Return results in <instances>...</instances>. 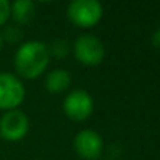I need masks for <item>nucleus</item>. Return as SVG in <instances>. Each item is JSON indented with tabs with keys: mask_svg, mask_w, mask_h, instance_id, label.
I'll return each mask as SVG.
<instances>
[{
	"mask_svg": "<svg viewBox=\"0 0 160 160\" xmlns=\"http://www.w3.org/2000/svg\"><path fill=\"white\" fill-rule=\"evenodd\" d=\"M51 61L49 48L41 41H27L14 55V68L21 78L34 80L42 75Z\"/></svg>",
	"mask_w": 160,
	"mask_h": 160,
	"instance_id": "nucleus-1",
	"label": "nucleus"
},
{
	"mask_svg": "<svg viewBox=\"0 0 160 160\" xmlns=\"http://www.w3.org/2000/svg\"><path fill=\"white\" fill-rule=\"evenodd\" d=\"M102 4L98 0H73L68 4L66 16L80 28H91L102 18Z\"/></svg>",
	"mask_w": 160,
	"mask_h": 160,
	"instance_id": "nucleus-2",
	"label": "nucleus"
},
{
	"mask_svg": "<svg viewBox=\"0 0 160 160\" xmlns=\"http://www.w3.org/2000/svg\"><path fill=\"white\" fill-rule=\"evenodd\" d=\"M73 55L82 65L97 66L105 58V47L98 37L93 34H83L73 44Z\"/></svg>",
	"mask_w": 160,
	"mask_h": 160,
	"instance_id": "nucleus-3",
	"label": "nucleus"
},
{
	"mask_svg": "<svg viewBox=\"0 0 160 160\" xmlns=\"http://www.w3.org/2000/svg\"><path fill=\"white\" fill-rule=\"evenodd\" d=\"M94 111V100L83 88H76L68 93L63 100V112L72 121H86Z\"/></svg>",
	"mask_w": 160,
	"mask_h": 160,
	"instance_id": "nucleus-4",
	"label": "nucleus"
},
{
	"mask_svg": "<svg viewBox=\"0 0 160 160\" xmlns=\"http://www.w3.org/2000/svg\"><path fill=\"white\" fill-rule=\"evenodd\" d=\"M25 98V87L17 76L0 73V110H17Z\"/></svg>",
	"mask_w": 160,
	"mask_h": 160,
	"instance_id": "nucleus-5",
	"label": "nucleus"
},
{
	"mask_svg": "<svg viewBox=\"0 0 160 160\" xmlns=\"http://www.w3.org/2000/svg\"><path fill=\"white\" fill-rule=\"evenodd\" d=\"M30 129V119L21 110L6 111L0 118V138L8 142H18Z\"/></svg>",
	"mask_w": 160,
	"mask_h": 160,
	"instance_id": "nucleus-6",
	"label": "nucleus"
},
{
	"mask_svg": "<svg viewBox=\"0 0 160 160\" xmlns=\"http://www.w3.org/2000/svg\"><path fill=\"white\" fill-rule=\"evenodd\" d=\"M73 148L83 160H98L104 150V141L96 131L82 129L73 139Z\"/></svg>",
	"mask_w": 160,
	"mask_h": 160,
	"instance_id": "nucleus-7",
	"label": "nucleus"
},
{
	"mask_svg": "<svg viewBox=\"0 0 160 160\" xmlns=\"http://www.w3.org/2000/svg\"><path fill=\"white\" fill-rule=\"evenodd\" d=\"M72 76L65 69H53L45 78V88L51 94H61L70 87Z\"/></svg>",
	"mask_w": 160,
	"mask_h": 160,
	"instance_id": "nucleus-8",
	"label": "nucleus"
},
{
	"mask_svg": "<svg viewBox=\"0 0 160 160\" xmlns=\"http://www.w3.org/2000/svg\"><path fill=\"white\" fill-rule=\"evenodd\" d=\"M35 17V3L31 0H17L11 3V18L17 25H27Z\"/></svg>",
	"mask_w": 160,
	"mask_h": 160,
	"instance_id": "nucleus-9",
	"label": "nucleus"
},
{
	"mask_svg": "<svg viewBox=\"0 0 160 160\" xmlns=\"http://www.w3.org/2000/svg\"><path fill=\"white\" fill-rule=\"evenodd\" d=\"M49 53L55 55L56 58H65L69 53V44L65 39H56L49 48Z\"/></svg>",
	"mask_w": 160,
	"mask_h": 160,
	"instance_id": "nucleus-10",
	"label": "nucleus"
},
{
	"mask_svg": "<svg viewBox=\"0 0 160 160\" xmlns=\"http://www.w3.org/2000/svg\"><path fill=\"white\" fill-rule=\"evenodd\" d=\"M11 17V3L8 0H0V25L6 24Z\"/></svg>",
	"mask_w": 160,
	"mask_h": 160,
	"instance_id": "nucleus-11",
	"label": "nucleus"
},
{
	"mask_svg": "<svg viewBox=\"0 0 160 160\" xmlns=\"http://www.w3.org/2000/svg\"><path fill=\"white\" fill-rule=\"evenodd\" d=\"M4 37H6V39H7V41L17 42L20 39V37H21V31H20L18 28H16V27H10V28H7V30H6Z\"/></svg>",
	"mask_w": 160,
	"mask_h": 160,
	"instance_id": "nucleus-12",
	"label": "nucleus"
},
{
	"mask_svg": "<svg viewBox=\"0 0 160 160\" xmlns=\"http://www.w3.org/2000/svg\"><path fill=\"white\" fill-rule=\"evenodd\" d=\"M152 44L155 45L158 49H160V27L152 34Z\"/></svg>",
	"mask_w": 160,
	"mask_h": 160,
	"instance_id": "nucleus-13",
	"label": "nucleus"
},
{
	"mask_svg": "<svg viewBox=\"0 0 160 160\" xmlns=\"http://www.w3.org/2000/svg\"><path fill=\"white\" fill-rule=\"evenodd\" d=\"M2 45H3V37H2V34H0V51H2Z\"/></svg>",
	"mask_w": 160,
	"mask_h": 160,
	"instance_id": "nucleus-14",
	"label": "nucleus"
}]
</instances>
